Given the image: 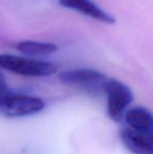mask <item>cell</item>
I'll return each instance as SVG.
<instances>
[{"label": "cell", "instance_id": "obj_1", "mask_svg": "<svg viewBox=\"0 0 153 154\" xmlns=\"http://www.w3.org/2000/svg\"><path fill=\"white\" fill-rule=\"evenodd\" d=\"M59 79L65 85L78 88L90 95H102L109 78L92 68H74L60 72Z\"/></svg>", "mask_w": 153, "mask_h": 154}, {"label": "cell", "instance_id": "obj_2", "mask_svg": "<svg viewBox=\"0 0 153 154\" xmlns=\"http://www.w3.org/2000/svg\"><path fill=\"white\" fill-rule=\"evenodd\" d=\"M0 67L16 75L35 78L51 75L57 71L56 65L51 62L10 54H0Z\"/></svg>", "mask_w": 153, "mask_h": 154}, {"label": "cell", "instance_id": "obj_3", "mask_svg": "<svg viewBox=\"0 0 153 154\" xmlns=\"http://www.w3.org/2000/svg\"><path fill=\"white\" fill-rule=\"evenodd\" d=\"M104 95L107 100V113L115 122L124 120L126 111L133 101V93L128 85L109 78L105 85Z\"/></svg>", "mask_w": 153, "mask_h": 154}, {"label": "cell", "instance_id": "obj_4", "mask_svg": "<svg viewBox=\"0 0 153 154\" xmlns=\"http://www.w3.org/2000/svg\"><path fill=\"white\" fill-rule=\"evenodd\" d=\"M45 107L42 99L11 91L0 107V113L8 118H24L41 112Z\"/></svg>", "mask_w": 153, "mask_h": 154}, {"label": "cell", "instance_id": "obj_5", "mask_svg": "<svg viewBox=\"0 0 153 154\" xmlns=\"http://www.w3.org/2000/svg\"><path fill=\"white\" fill-rule=\"evenodd\" d=\"M123 145L133 154H153V127L136 130L126 127L120 133Z\"/></svg>", "mask_w": 153, "mask_h": 154}, {"label": "cell", "instance_id": "obj_6", "mask_svg": "<svg viewBox=\"0 0 153 154\" xmlns=\"http://www.w3.org/2000/svg\"><path fill=\"white\" fill-rule=\"evenodd\" d=\"M59 4L63 8H69L105 24L115 23V17L94 3L92 0H59Z\"/></svg>", "mask_w": 153, "mask_h": 154}, {"label": "cell", "instance_id": "obj_7", "mask_svg": "<svg viewBox=\"0 0 153 154\" xmlns=\"http://www.w3.org/2000/svg\"><path fill=\"white\" fill-rule=\"evenodd\" d=\"M124 120L129 128L136 130L149 129L153 127V112L145 107L136 106L127 110Z\"/></svg>", "mask_w": 153, "mask_h": 154}, {"label": "cell", "instance_id": "obj_8", "mask_svg": "<svg viewBox=\"0 0 153 154\" xmlns=\"http://www.w3.org/2000/svg\"><path fill=\"white\" fill-rule=\"evenodd\" d=\"M16 48L27 57H47L58 51L56 44L36 40H23L16 44Z\"/></svg>", "mask_w": 153, "mask_h": 154}, {"label": "cell", "instance_id": "obj_9", "mask_svg": "<svg viewBox=\"0 0 153 154\" xmlns=\"http://www.w3.org/2000/svg\"><path fill=\"white\" fill-rule=\"evenodd\" d=\"M2 70H3V69L0 67V107L2 106V104H3L5 97H8V94L11 92V90L8 89L6 78Z\"/></svg>", "mask_w": 153, "mask_h": 154}]
</instances>
